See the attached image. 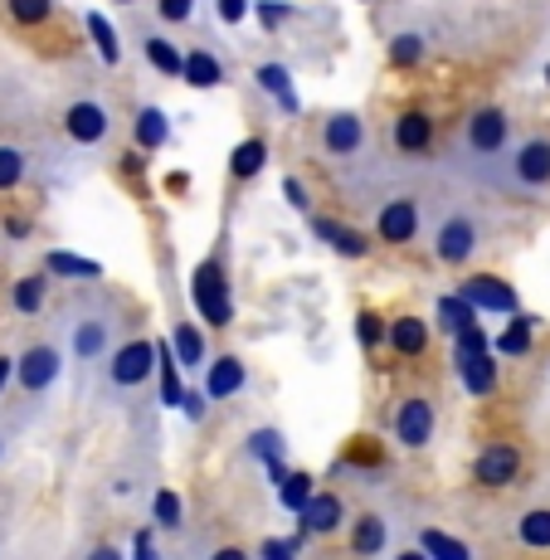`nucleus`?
Returning <instances> with one entry per match:
<instances>
[{"mask_svg":"<svg viewBox=\"0 0 550 560\" xmlns=\"http://www.w3.org/2000/svg\"><path fill=\"white\" fill-rule=\"evenodd\" d=\"M59 347L79 371L98 365L122 347V303L113 293H83L59 312Z\"/></svg>","mask_w":550,"mask_h":560,"instance_id":"1","label":"nucleus"},{"mask_svg":"<svg viewBox=\"0 0 550 560\" xmlns=\"http://www.w3.org/2000/svg\"><path fill=\"white\" fill-rule=\"evenodd\" d=\"M151 375H156V341L132 337L98 365V395L103 400H132L137 390H147Z\"/></svg>","mask_w":550,"mask_h":560,"instance_id":"2","label":"nucleus"},{"mask_svg":"<svg viewBox=\"0 0 550 560\" xmlns=\"http://www.w3.org/2000/svg\"><path fill=\"white\" fill-rule=\"evenodd\" d=\"M438 434V395L429 390H400L390 400V439L405 448V454H419L429 448Z\"/></svg>","mask_w":550,"mask_h":560,"instance_id":"3","label":"nucleus"},{"mask_svg":"<svg viewBox=\"0 0 550 560\" xmlns=\"http://www.w3.org/2000/svg\"><path fill=\"white\" fill-rule=\"evenodd\" d=\"M59 375H63L59 337H30L25 347H20V357H15V390L25 395L30 405L45 400L54 385H59Z\"/></svg>","mask_w":550,"mask_h":560,"instance_id":"4","label":"nucleus"},{"mask_svg":"<svg viewBox=\"0 0 550 560\" xmlns=\"http://www.w3.org/2000/svg\"><path fill=\"white\" fill-rule=\"evenodd\" d=\"M434 254H438V264H448V268L472 264V258L482 254V220L472 210H448L434 230Z\"/></svg>","mask_w":550,"mask_h":560,"instance_id":"5","label":"nucleus"},{"mask_svg":"<svg viewBox=\"0 0 550 560\" xmlns=\"http://www.w3.org/2000/svg\"><path fill=\"white\" fill-rule=\"evenodd\" d=\"M506 142H512V122H506V113L498 103H482L468 113V122H463V152L472 161H498L506 152Z\"/></svg>","mask_w":550,"mask_h":560,"instance_id":"6","label":"nucleus"},{"mask_svg":"<svg viewBox=\"0 0 550 560\" xmlns=\"http://www.w3.org/2000/svg\"><path fill=\"white\" fill-rule=\"evenodd\" d=\"M522 468H526V448L512 444V439H492V444H482L478 454H472V482H478L482 492L512 488V482L522 478Z\"/></svg>","mask_w":550,"mask_h":560,"instance_id":"7","label":"nucleus"},{"mask_svg":"<svg viewBox=\"0 0 550 560\" xmlns=\"http://www.w3.org/2000/svg\"><path fill=\"white\" fill-rule=\"evenodd\" d=\"M317 147H321V156H331V161H355L365 152V117L351 113V107L327 113L317 127Z\"/></svg>","mask_w":550,"mask_h":560,"instance_id":"8","label":"nucleus"},{"mask_svg":"<svg viewBox=\"0 0 550 560\" xmlns=\"http://www.w3.org/2000/svg\"><path fill=\"white\" fill-rule=\"evenodd\" d=\"M506 176L522 190H546L550 186V137H526L506 161Z\"/></svg>","mask_w":550,"mask_h":560,"instance_id":"9","label":"nucleus"},{"mask_svg":"<svg viewBox=\"0 0 550 560\" xmlns=\"http://www.w3.org/2000/svg\"><path fill=\"white\" fill-rule=\"evenodd\" d=\"M506 536H512L516 551H526V556H550V502H526V508L512 516Z\"/></svg>","mask_w":550,"mask_h":560,"instance_id":"10","label":"nucleus"},{"mask_svg":"<svg viewBox=\"0 0 550 560\" xmlns=\"http://www.w3.org/2000/svg\"><path fill=\"white\" fill-rule=\"evenodd\" d=\"M347 551L355 560H375V556H385L390 551V522H385L381 512H355L351 522H347Z\"/></svg>","mask_w":550,"mask_h":560,"instance_id":"11","label":"nucleus"},{"mask_svg":"<svg viewBox=\"0 0 550 560\" xmlns=\"http://www.w3.org/2000/svg\"><path fill=\"white\" fill-rule=\"evenodd\" d=\"M375 234H381L385 244H409L419 234V205L414 200H385L381 214H375Z\"/></svg>","mask_w":550,"mask_h":560,"instance_id":"12","label":"nucleus"},{"mask_svg":"<svg viewBox=\"0 0 550 560\" xmlns=\"http://www.w3.org/2000/svg\"><path fill=\"white\" fill-rule=\"evenodd\" d=\"M196 303L204 307V317L214 322V327H224L230 322V288H224V273L220 264H200L196 268Z\"/></svg>","mask_w":550,"mask_h":560,"instance_id":"13","label":"nucleus"},{"mask_svg":"<svg viewBox=\"0 0 550 560\" xmlns=\"http://www.w3.org/2000/svg\"><path fill=\"white\" fill-rule=\"evenodd\" d=\"M302 526H307L312 536H331L347 526V502H341V492L321 488L307 498V512H302Z\"/></svg>","mask_w":550,"mask_h":560,"instance_id":"14","label":"nucleus"},{"mask_svg":"<svg viewBox=\"0 0 550 560\" xmlns=\"http://www.w3.org/2000/svg\"><path fill=\"white\" fill-rule=\"evenodd\" d=\"M385 341H390L395 357L405 361H419L429 351V341H434V331H429L424 317H395L390 327H385Z\"/></svg>","mask_w":550,"mask_h":560,"instance_id":"15","label":"nucleus"},{"mask_svg":"<svg viewBox=\"0 0 550 560\" xmlns=\"http://www.w3.org/2000/svg\"><path fill=\"white\" fill-rule=\"evenodd\" d=\"M63 127H69L73 142L98 147L103 137H107V113H103V103H98V98H79V103L69 107V117H63Z\"/></svg>","mask_w":550,"mask_h":560,"instance_id":"16","label":"nucleus"},{"mask_svg":"<svg viewBox=\"0 0 550 560\" xmlns=\"http://www.w3.org/2000/svg\"><path fill=\"white\" fill-rule=\"evenodd\" d=\"M390 137H395V147H400V152H409V156L429 152V147H434V117L419 113V107H409V113L395 117Z\"/></svg>","mask_w":550,"mask_h":560,"instance_id":"17","label":"nucleus"},{"mask_svg":"<svg viewBox=\"0 0 550 560\" xmlns=\"http://www.w3.org/2000/svg\"><path fill=\"white\" fill-rule=\"evenodd\" d=\"M186 560H254V551L234 536H196L186 546Z\"/></svg>","mask_w":550,"mask_h":560,"instance_id":"18","label":"nucleus"},{"mask_svg":"<svg viewBox=\"0 0 550 560\" xmlns=\"http://www.w3.org/2000/svg\"><path fill=\"white\" fill-rule=\"evenodd\" d=\"M180 79H186L190 89H214V83L224 79V69L210 49H190V54H180Z\"/></svg>","mask_w":550,"mask_h":560,"instance_id":"19","label":"nucleus"},{"mask_svg":"<svg viewBox=\"0 0 550 560\" xmlns=\"http://www.w3.org/2000/svg\"><path fill=\"white\" fill-rule=\"evenodd\" d=\"M463 298L478 307H498V312H516V293L502 283V278H472L468 288H463Z\"/></svg>","mask_w":550,"mask_h":560,"instance_id":"20","label":"nucleus"},{"mask_svg":"<svg viewBox=\"0 0 550 560\" xmlns=\"http://www.w3.org/2000/svg\"><path fill=\"white\" fill-rule=\"evenodd\" d=\"M10 298H15V312H25V317H35V312H45L49 278H45V273H30V278H20V283L10 288Z\"/></svg>","mask_w":550,"mask_h":560,"instance_id":"21","label":"nucleus"},{"mask_svg":"<svg viewBox=\"0 0 550 560\" xmlns=\"http://www.w3.org/2000/svg\"><path fill=\"white\" fill-rule=\"evenodd\" d=\"M171 137V122H166V113L161 107H142V117H137V142L147 147V152H156L161 142Z\"/></svg>","mask_w":550,"mask_h":560,"instance_id":"22","label":"nucleus"},{"mask_svg":"<svg viewBox=\"0 0 550 560\" xmlns=\"http://www.w3.org/2000/svg\"><path fill=\"white\" fill-rule=\"evenodd\" d=\"M264 156H268L264 137H249V142H239V147H234L230 171H234V176H258V171H264Z\"/></svg>","mask_w":550,"mask_h":560,"instance_id":"23","label":"nucleus"},{"mask_svg":"<svg viewBox=\"0 0 550 560\" xmlns=\"http://www.w3.org/2000/svg\"><path fill=\"white\" fill-rule=\"evenodd\" d=\"M312 230H317V234H327V240L337 244V249L347 254V258H361V254H365V240H361V234L337 230V224H331V220H321V214H317V220H312Z\"/></svg>","mask_w":550,"mask_h":560,"instance_id":"24","label":"nucleus"},{"mask_svg":"<svg viewBox=\"0 0 550 560\" xmlns=\"http://www.w3.org/2000/svg\"><path fill=\"white\" fill-rule=\"evenodd\" d=\"M147 59H151V69H156V73H171V79H180V49L176 45H166V39L151 35L147 39Z\"/></svg>","mask_w":550,"mask_h":560,"instance_id":"25","label":"nucleus"},{"mask_svg":"<svg viewBox=\"0 0 550 560\" xmlns=\"http://www.w3.org/2000/svg\"><path fill=\"white\" fill-rule=\"evenodd\" d=\"M239 385H244V365L234 361V357H224V361L210 371V395H234Z\"/></svg>","mask_w":550,"mask_h":560,"instance_id":"26","label":"nucleus"},{"mask_svg":"<svg viewBox=\"0 0 550 560\" xmlns=\"http://www.w3.org/2000/svg\"><path fill=\"white\" fill-rule=\"evenodd\" d=\"M5 10H10V20H15V25H45L54 0H5Z\"/></svg>","mask_w":550,"mask_h":560,"instance_id":"27","label":"nucleus"},{"mask_svg":"<svg viewBox=\"0 0 550 560\" xmlns=\"http://www.w3.org/2000/svg\"><path fill=\"white\" fill-rule=\"evenodd\" d=\"M20 180H25V156L15 147H0V190L20 186Z\"/></svg>","mask_w":550,"mask_h":560,"instance_id":"28","label":"nucleus"},{"mask_svg":"<svg viewBox=\"0 0 550 560\" xmlns=\"http://www.w3.org/2000/svg\"><path fill=\"white\" fill-rule=\"evenodd\" d=\"M390 59L400 63V69H414V63L424 59V39H414V35H400V39H390Z\"/></svg>","mask_w":550,"mask_h":560,"instance_id":"29","label":"nucleus"},{"mask_svg":"<svg viewBox=\"0 0 550 560\" xmlns=\"http://www.w3.org/2000/svg\"><path fill=\"white\" fill-rule=\"evenodd\" d=\"M89 30H93V39H98V49H103V59H107V63H117V59H122V49H117L113 25H107L103 15H89Z\"/></svg>","mask_w":550,"mask_h":560,"instance_id":"30","label":"nucleus"},{"mask_svg":"<svg viewBox=\"0 0 550 560\" xmlns=\"http://www.w3.org/2000/svg\"><path fill=\"white\" fill-rule=\"evenodd\" d=\"M506 357H526L531 351V322H516V327H506V337L498 341Z\"/></svg>","mask_w":550,"mask_h":560,"instance_id":"31","label":"nucleus"},{"mask_svg":"<svg viewBox=\"0 0 550 560\" xmlns=\"http://www.w3.org/2000/svg\"><path fill=\"white\" fill-rule=\"evenodd\" d=\"M151 516H156V522H166V526H176V522H180V508H176V498H171L166 488L151 492Z\"/></svg>","mask_w":550,"mask_h":560,"instance_id":"32","label":"nucleus"},{"mask_svg":"<svg viewBox=\"0 0 550 560\" xmlns=\"http://www.w3.org/2000/svg\"><path fill=\"white\" fill-rule=\"evenodd\" d=\"M73 560H127V551L117 541H89Z\"/></svg>","mask_w":550,"mask_h":560,"instance_id":"33","label":"nucleus"},{"mask_svg":"<svg viewBox=\"0 0 550 560\" xmlns=\"http://www.w3.org/2000/svg\"><path fill=\"white\" fill-rule=\"evenodd\" d=\"M176 337H180V361H186L190 371H196V365H200V357H204V341H200V337H196V331H190V327H180Z\"/></svg>","mask_w":550,"mask_h":560,"instance_id":"34","label":"nucleus"},{"mask_svg":"<svg viewBox=\"0 0 550 560\" xmlns=\"http://www.w3.org/2000/svg\"><path fill=\"white\" fill-rule=\"evenodd\" d=\"M190 10H196V0H156V15H161V20H171V25L190 20Z\"/></svg>","mask_w":550,"mask_h":560,"instance_id":"35","label":"nucleus"},{"mask_svg":"<svg viewBox=\"0 0 550 560\" xmlns=\"http://www.w3.org/2000/svg\"><path fill=\"white\" fill-rule=\"evenodd\" d=\"M49 264L59 268V273H93V268H89V264H79L73 254H49Z\"/></svg>","mask_w":550,"mask_h":560,"instance_id":"36","label":"nucleus"},{"mask_svg":"<svg viewBox=\"0 0 550 560\" xmlns=\"http://www.w3.org/2000/svg\"><path fill=\"white\" fill-rule=\"evenodd\" d=\"M15 385V357H0V395Z\"/></svg>","mask_w":550,"mask_h":560,"instance_id":"37","label":"nucleus"},{"mask_svg":"<svg viewBox=\"0 0 550 560\" xmlns=\"http://www.w3.org/2000/svg\"><path fill=\"white\" fill-rule=\"evenodd\" d=\"M244 10H249L244 0H220V15L224 20H244Z\"/></svg>","mask_w":550,"mask_h":560,"instance_id":"38","label":"nucleus"},{"mask_svg":"<svg viewBox=\"0 0 550 560\" xmlns=\"http://www.w3.org/2000/svg\"><path fill=\"white\" fill-rule=\"evenodd\" d=\"M137 560H166V556H156V551H151V536H147V532L137 536Z\"/></svg>","mask_w":550,"mask_h":560,"instance_id":"39","label":"nucleus"},{"mask_svg":"<svg viewBox=\"0 0 550 560\" xmlns=\"http://www.w3.org/2000/svg\"><path fill=\"white\" fill-rule=\"evenodd\" d=\"M288 200H293V205H307V190H302L293 176H288Z\"/></svg>","mask_w":550,"mask_h":560,"instance_id":"40","label":"nucleus"},{"mask_svg":"<svg viewBox=\"0 0 550 560\" xmlns=\"http://www.w3.org/2000/svg\"><path fill=\"white\" fill-rule=\"evenodd\" d=\"M5 454H10V434L0 429V463H5Z\"/></svg>","mask_w":550,"mask_h":560,"instance_id":"41","label":"nucleus"},{"mask_svg":"<svg viewBox=\"0 0 550 560\" xmlns=\"http://www.w3.org/2000/svg\"><path fill=\"white\" fill-rule=\"evenodd\" d=\"M395 560H424V556H419V551H405V556H395Z\"/></svg>","mask_w":550,"mask_h":560,"instance_id":"42","label":"nucleus"},{"mask_svg":"<svg viewBox=\"0 0 550 560\" xmlns=\"http://www.w3.org/2000/svg\"><path fill=\"white\" fill-rule=\"evenodd\" d=\"M0 560H5V532H0Z\"/></svg>","mask_w":550,"mask_h":560,"instance_id":"43","label":"nucleus"},{"mask_svg":"<svg viewBox=\"0 0 550 560\" xmlns=\"http://www.w3.org/2000/svg\"><path fill=\"white\" fill-rule=\"evenodd\" d=\"M546 385H550V361H546Z\"/></svg>","mask_w":550,"mask_h":560,"instance_id":"44","label":"nucleus"}]
</instances>
